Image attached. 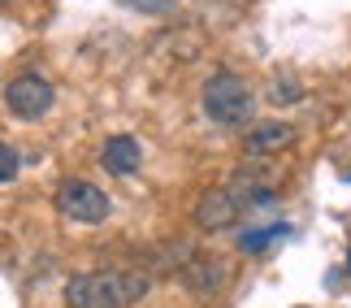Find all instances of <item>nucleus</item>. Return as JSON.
Here are the masks:
<instances>
[{
	"label": "nucleus",
	"mask_w": 351,
	"mask_h": 308,
	"mask_svg": "<svg viewBox=\"0 0 351 308\" xmlns=\"http://www.w3.org/2000/svg\"><path fill=\"white\" fill-rule=\"evenodd\" d=\"M152 291V278L143 270H91L74 274L65 283V304L70 308H130Z\"/></svg>",
	"instance_id": "nucleus-1"
},
{
	"label": "nucleus",
	"mask_w": 351,
	"mask_h": 308,
	"mask_svg": "<svg viewBox=\"0 0 351 308\" xmlns=\"http://www.w3.org/2000/svg\"><path fill=\"white\" fill-rule=\"evenodd\" d=\"M199 109L213 126L221 130H239V126H252L256 117V96L247 87V78H239L234 70H217L199 91Z\"/></svg>",
	"instance_id": "nucleus-2"
},
{
	"label": "nucleus",
	"mask_w": 351,
	"mask_h": 308,
	"mask_svg": "<svg viewBox=\"0 0 351 308\" xmlns=\"http://www.w3.org/2000/svg\"><path fill=\"white\" fill-rule=\"evenodd\" d=\"M57 209H61V217H70L78 226H100L104 217H109L113 204H109V196H104L96 182H87V178H61Z\"/></svg>",
	"instance_id": "nucleus-3"
},
{
	"label": "nucleus",
	"mask_w": 351,
	"mask_h": 308,
	"mask_svg": "<svg viewBox=\"0 0 351 308\" xmlns=\"http://www.w3.org/2000/svg\"><path fill=\"white\" fill-rule=\"evenodd\" d=\"M52 104H57V87L39 74H18L13 83L5 87V109L22 122H39Z\"/></svg>",
	"instance_id": "nucleus-4"
},
{
	"label": "nucleus",
	"mask_w": 351,
	"mask_h": 308,
	"mask_svg": "<svg viewBox=\"0 0 351 308\" xmlns=\"http://www.w3.org/2000/svg\"><path fill=\"white\" fill-rule=\"evenodd\" d=\"M243 213H247V209H243V200L230 191V187H208V191L199 196V204H195V226L208 230V235H217V230L239 226Z\"/></svg>",
	"instance_id": "nucleus-5"
},
{
	"label": "nucleus",
	"mask_w": 351,
	"mask_h": 308,
	"mask_svg": "<svg viewBox=\"0 0 351 308\" xmlns=\"http://www.w3.org/2000/svg\"><path fill=\"white\" fill-rule=\"evenodd\" d=\"M295 139H300V130H295L291 122H252L247 130H243V156L247 161L278 156V152H287Z\"/></svg>",
	"instance_id": "nucleus-6"
},
{
	"label": "nucleus",
	"mask_w": 351,
	"mask_h": 308,
	"mask_svg": "<svg viewBox=\"0 0 351 308\" xmlns=\"http://www.w3.org/2000/svg\"><path fill=\"white\" fill-rule=\"evenodd\" d=\"M182 287L191 291V296H217V291L226 287V278H230V270H226L221 257H191L178 270Z\"/></svg>",
	"instance_id": "nucleus-7"
},
{
	"label": "nucleus",
	"mask_w": 351,
	"mask_h": 308,
	"mask_svg": "<svg viewBox=\"0 0 351 308\" xmlns=\"http://www.w3.org/2000/svg\"><path fill=\"white\" fill-rule=\"evenodd\" d=\"M100 165L109 169L113 178H130V174L143 165L139 139H130V135H109V139H104V148H100Z\"/></svg>",
	"instance_id": "nucleus-8"
},
{
	"label": "nucleus",
	"mask_w": 351,
	"mask_h": 308,
	"mask_svg": "<svg viewBox=\"0 0 351 308\" xmlns=\"http://www.w3.org/2000/svg\"><path fill=\"white\" fill-rule=\"evenodd\" d=\"M291 226L287 222H274V226H256V230H243L239 235V248L243 252H265L269 244H278V239H287Z\"/></svg>",
	"instance_id": "nucleus-9"
},
{
	"label": "nucleus",
	"mask_w": 351,
	"mask_h": 308,
	"mask_svg": "<svg viewBox=\"0 0 351 308\" xmlns=\"http://www.w3.org/2000/svg\"><path fill=\"white\" fill-rule=\"evenodd\" d=\"M269 100H274V104H300L304 100V83L295 74H278L274 87H269Z\"/></svg>",
	"instance_id": "nucleus-10"
},
{
	"label": "nucleus",
	"mask_w": 351,
	"mask_h": 308,
	"mask_svg": "<svg viewBox=\"0 0 351 308\" xmlns=\"http://www.w3.org/2000/svg\"><path fill=\"white\" fill-rule=\"evenodd\" d=\"M18 169H22V156L13 143H0V182H13L18 178Z\"/></svg>",
	"instance_id": "nucleus-11"
},
{
	"label": "nucleus",
	"mask_w": 351,
	"mask_h": 308,
	"mask_svg": "<svg viewBox=\"0 0 351 308\" xmlns=\"http://www.w3.org/2000/svg\"><path fill=\"white\" fill-rule=\"evenodd\" d=\"M347 270H351V257H347Z\"/></svg>",
	"instance_id": "nucleus-12"
},
{
	"label": "nucleus",
	"mask_w": 351,
	"mask_h": 308,
	"mask_svg": "<svg viewBox=\"0 0 351 308\" xmlns=\"http://www.w3.org/2000/svg\"><path fill=\"white\" fill-rule=\"evenodd\" d=\"M0 5H5V0H0Z\"/></svg>",
	"instance_id": "nucleus-13"
}]
</instances>
